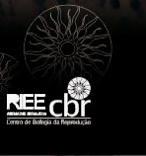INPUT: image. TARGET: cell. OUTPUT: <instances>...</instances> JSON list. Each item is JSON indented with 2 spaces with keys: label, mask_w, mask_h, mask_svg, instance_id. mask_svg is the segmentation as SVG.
<instances>
[{
  "label": "cell",
  "mask_w": 146,
  "mask_h": 156,
  "mask_svg": "<svg viewBox=\"0 0 146 156\" xmlns=\"http://www.w3.org/2000/svg\"><path fill=\"white\" fill-rule=\"evenodd\" d=\"M58 3L60 4V5H63V4H66L67 3V0H57Z\"/></svg>",
  "instance_id": "6"
},
{
  "label": "cell",
  "mask_w": 146,
  "mask_h": 156,
  "mask_svg": "<svg viewBox=\"0 0 146 156\" xmlns=\"http://www.w3.org/2000/svg\"><path fill=\"white\" fill-rule=\"evenodd\" d=\"M111 5L113 9H119V8L120 7V0H111Z\"/></svg>",
  "instance_id": "5"
},
{
  "label": "cell",
  "mask_w": 146,
  "mask_h": 156,
  "mask_svg": "<svg viewBox=\"0 0 146 156\" xmlns=\"http://www.w3.org/2000/svg\"><path fill=\"white\" fill-rule=\"evenodd\" d=\"M67 93L75 100H84L91 93V83L82 76L73 77L66 86Z\"/></svg>",
  "instance_id": "3"
},
{
  "label": "cell",
  "mask_w": 146,
  "mask_h": 156,
  "mask_svg": "<svg viewBox=\"0 0 146 156\" xmlns=\"http://www.w3.org/2000/svg\"><path fill=\"white\" fill-rule=\"evenodd\" d=\"M113 43L106 24L76 5L54 6L36 17L26 33L24 57L36 80L64 88L73 77L97 82L109 68Z\"/></svg>",
  "instance_id": "1"
},
{
  "label": "cell",
  "mask_w": 146,
  "mask_h": 156,
  "mask_svg": "<svg viewBox=\"0 0 146 156\" xmlns=\"http://www.w3.org/2000/svg\"><path fill=\"white\" fill-rule=\"evenodd\" d=\"M19 66L15 57L0 52V113L5 109L7 98L18 79Z\"/></svg>",
  "instance_id": "2"
},
{
  "label": "cell",
  "mask_w": 146,
  "mask_h": 156,
  "mask_svg": "<svg viewBox=\"0 0 146 156\" xmlns=\"http://www.w3.org/2000/svg\"><path fill=\"white\" fill-rule=\"evenodd\" d=\"M130 6L134 11H138L139 8H140V2L138 1V0H132L131 3H130Z\"/></svg>",
  "instance_id": "4"
},
{
  "label": "cell",
  "mask_w": 146,
  "mask_h": 156,
  "mask_svg": "<svg viewBox=\"0 0 146 156\" xmlns=\"http://www.w3.org/2000/svg\"><path fill=\"white\" fill-rule=\"evenodd\" d=\"M35 1L38 3V4H43L44 2V0H35Z\"/></svg>",
  "instance_id": "7"
}]
</instances>
